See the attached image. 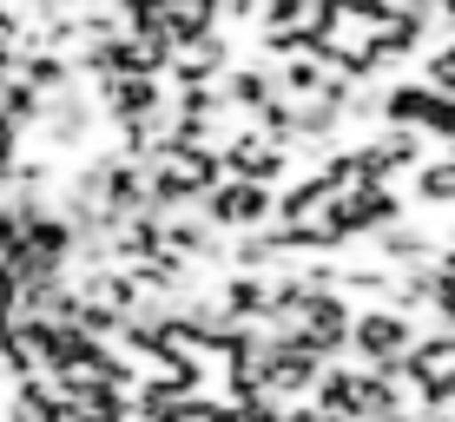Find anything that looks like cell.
<instances>
[{"mask_svg":"<svg viewBox=\"0 0 455 422\" xmlns=\"http://www.w3.org/2000/svg\"><path fill=\"white\" fill-rule=\"evenodd\" d=\"M212 205V218L231 231V238H251V231H264L277 218V192L271 185H251V179H238V171H225L218 179V192L205 198Z\"/></svg>","mask_w":455,"mask_h":422,"instance_id":"obj_1","label":"cell"},{"mask_svg":"<svg viewBox=\"0 0 455 422\" xmlns=\"http://www.w3.org/2000/svg\"><path fill=\"white\" fill-rule=\"evenodd\" d=\"M218 20H225L218 0H146V27H159L172 46L198 40V34H218Z\"/></svg>","mask_w":455,"mask_h":422,"instance_id":"obj_2","label":"cell"},{"mask_svg":"<svg viewBox=\"0 0 455 422\" xmlns=\"http://www.w3.org/2000/svg\"><path fill=\"white\" fill-rule=\"evenodd\" d=\"M113 67L119 73H165L172 67V40L159 34V27H139V34H125L113 46Z\"/></svg>","mask_w":455,"mask_h":422,"instance_id":"obj_3","label":"cell"},{"mask_svg":"<svg viewBox=\"0 0 455 422\" xmlns=\"http://www.w3.org/2000/svg\"><path fill=\"white\" fill-rule=\"evenodd\" d=\"M410 370L422 377V389H429L435 402L455 396V337H429V343L410 356Z\"/></svg>","mask_w":455,"mask_h":422,"instance_id":"obj_4","label":"cell"}]
</instances>
